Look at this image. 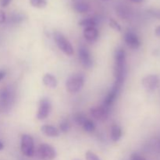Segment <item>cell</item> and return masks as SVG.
<instances>
[{
	"mask_svg": "<svg viewBox=\"0 0 160 160\" xmlns=\"http://www.w3.org/2000/svg\"><path fill=\"white\" fill-rule=\"evenodd\" d=\"M126 74V52L123 48H118L115 52V67H114V76L116 79L115 84L121 87L124 82Z\"/></svg>",
	"mask_w": 160,
	"mask_h": 160,
	"instance_id": "obj_1",
	"label": "cell"
},
{
	"mask_svg": "<svg viewBox=\"0 0 160 160\" xmlns=\"http://www.w3.org/2000/svg\"><path fill=\"white\" fill-rule=\"evenodd\" d=\"M84 84V77L81 73L72 75L67 79L66 87L70 93H77L82 89Z\"/></svg>",
	"mask_w": 160,
	"mask_h": 160,
	"instance_id": "obj_2",
	"label": "cell"
},
{
	"mask_svg": "<svg viewBox=\"0 0 160 160\" xmlns=\"http://www.w3.org/2000/svg\"><path fill=\"white\" fill-rule=\"evenodd\" d=\"M54 39L59 49L65 53L67 56H72L73 54V48L70 42L64 37L63 34L59 32H56L54 34Z\"/></svg>",
	"mask_w": 160,
	"mask_h": 160,
	"instance_id": "obj_3",
	"label": "cell"
},
{
	"mask_svg": "<svg viewBox=\"0 0 160 160\" xmlns=\"http://www.w3.org/2000/svg\"><path fill=\"white\" fill-rule=\"evenodd\" d=\"M21 152L27 157H33L34 155V139L28 134H23L21 137L20 142Z\"/></svg>",
	"mask_w": 160,
	"mask_h": 160,
	"instance_id": "obj_4",
	"label": "cell"
},
{
	"mask_svg": "<svg viewBox=\"0 0 160 160\" xmlns=\"http://www.w3.org/2000/svg\"><path fill=\"white\" fill-rule=\"evenodd\" d=\"M38 156L42 160H53L56 157V151L52 145L42 144L38 148Z\"/></svg>",
	"mask_w": 160,
	"mask_h": 160,
	"instance_id": "obj_5",
	"label": "cell"
},
{
	"mask_svg": "<svg viewBox=\"0 0 160 160\" xmlns=\"http://www.w3.org/2000/svg\"><path fill=\"white\" fill-rule=\"evenodd\" d=\"M52 111V103L48 98H42L39 102L37 119L39 120H45L49 116Z\"/></svg>",
	"mask_w": 160,
	"mask_h": 160,
	"instance_id": "obj_6",
	"label": "cell"
},
{
	"mask_svg": "<svg viewBox=\"0 0 160 160\" xmlns=\"http://www.w3.org/2000/svg\"><path fill=\"white\" fill-rule=\"evenodd\" d=\"M78 56L79 59L82 66L85 68H91L93 65V61H92V56L88 49L86 47L81 46L78 50Z\"/></svg>",
	"mask_w": 160,
	"mask_h": 160,
	"instance_id": "obj_7",
	"label": "cell"
},
{
	"mask_svg": "<svg viewBox=\"0 0 160 160\" xmlns=\"http://www.w3.org/2000/svg\"><path fill=\"white\" fill-rule=\"evenodd\" d=\"M142 84L143 87L148 92H153L158 87L159 78L155 74L148 75L142 79Z\"/></svg>",
	"mask_w": 160,
	"mask_h": 160,
	"instance_id": "obj_8",
	"label": "cell"
},
{
	"mask_svg": "<svg viewBox=\"0 0 160 160\" xmlns=\"http://www.w3.org/2000/svg\"><path fill=\"white\" fill-rule=\"evenodd\" d=\"M120 88H121V87H120V86H118V85H117V84H114L112 88L111 89L110 92L108 93V95H106V97L105 98L104 102H103L102 106H104L105 108H106V109H109V108L110 107L112 104H113V102H115L116 98H117V96H118L119 93H120Z\"/></svg>",
	"mask_w": 160,
	"mask_h": 160,
	"instance_id": "obj_9",
	"label": "cell"
},
{
	"mask_svg": "<svg viewBox=\"0 0 160 160\" xmlns=\"http://www.w3.org/2000/svg\"><path fill=\"white\" fill-rule=\"evenodd\" d=\"M92 117L99 121L104 122L109 117V109L104 106H95L90 109Z\"/></svg>",
	"mask_w": 160,
	"mask_h": 160,
	"instance_id": "obj_10",
	"label": "cell"
},
{
	"mask_svg": "<svg viewBox=\"0 0 160 160\" xmlns=\"http://www.w3.org/2000/svg\"><path fill=\"white\" fill-rule=\"evenodd\" d=\"M124 41L127 45L133 49H137L140 47L141 42L139 38L132 31H128L125 34Z\"/></svg>",
	"mask_w": 160,
	"mask_h": 160,
	"instance_id": "obj_11",
	"label": "cell"
},
{
	"mask_svg": "<svg viewBox=\"0 0 160 160\" xmlns=\"http://www.w3.org/2000/svg\"><path fill=\"white\" fill-rule=\"evenodd\" d=\"M83 34H84V38L90 42H95L98 37V31L96 28H84Z\"/></svg>",
	"mask_w": 160,
	"mask_h": 160,
	"instance_id": "obj_12",
	"label": "cell"
},
{
	"mask_svg": "<svg viewBox=\"0 0 160 160\" xmlns=\"http://www.w3.org/2000/svg\"><path fill=\"white\" fill-rule=\"evenodd\" d=\"M41 131L45 135L50 138H57L60 134L59 130L52 125H43L41 128Z\"/></svg>",
	"mask_w": 160,
	"mask_h": 160,
	"instance_id": "obj_13",
	"label": "cell"
},
{
	"mask_svg": "<svg viewBox=\"0 0 160 160\" xmlns=\"http://www.w3.org/2000/svg\"><path fill=\"white\" fill-rule=\"evenodd\" d=\"M42 82L46 87L50 88H56L57 87V80L56 77L53 76L51 73H46L42 78Z\"/></svg>",
	"mask_w": 160,
	"mask_h": 160,
	"instance_id": "obj_14",
	"label": "cell"
},
{
	"mask_svg": "<svg viewBox=\"0 0 160 160\" xmlns=\"http://www.w3.org/2000/svg\"><path fill=\"white\" fill-rule=\"evenodd\" d=\"M122 136V129L117 124L112 125V128H111V140L114 142H117L121 138Z\"/></svg>",
	"mask_w": 160,
	"mask_h": 160,
	"instance_id": "obj_15",
	"label": "cell"
},
{
	"mask_svg": "<svg viewBox=\"0 0 160 160\" xmlns=\"http://www.w3.org/2000/svg\"><path fill=\"white\" fill-rule=\"evenodd\" d=\"M73 8L79 13H84L89 10V6L84 2H77L73 5Z\"/></svg>",
	"mask_w": 160,
	"mask_h": 160,
	"instance_id": "obj_16",
	"label": "cell"
},
{
	"mask_svg": "<svg viewBox=\"0 0 160 160\" xmlns=\"http://www.w3.org/2000/svg\"><path fill=\"white\" fill-rule=\"evenodd\" d=\"M78 24L81 27H84V28H95V26L97 25V21L95 18H86L81 20Z\"/></svg>",
	"mask_w": 160,
	"mask_h": 160,
	"instance_id": "obj_17",
	"label": "cell"
},
{
	"mask_svg": "<svg viewBox=\"0 0 160 160\" xmlns=\"http://www.w3.org/2000/svg\"><path fill=\"white\" fill-rule=\"evenodd\" d=\"M10 98V92L7 88H2L0 90V102L5 105L9 102Z\"/></svg>",
	"mask_w": 160,
	"mask_h": 160,
	"instance_id": "obj_18",
	"label": "cell"
},
{
	"mask_svg": "<svg viewBox=\"0 0 160 160\" xmlns=\"http://www.w3.org/2000/svg\"><path fill=\"white\" fill-rule=\"evenodd\" d=\"M83 129L84 130V131H86L87 133H92L95 131V125L94 123V122L92 120H88L87 119L86 121L84 122V124L82 125Z\"/></svg>",
	"mask_w": 160,
	"mask_h": 160,
	"instance_id": "obj_19",
	"label": "cell"
},
{
	"mask_svg": "<svg viewBox=\"0 0 160 160\" xmlns=\"http://www.w3.org/2000/svg\"><path fill=\"white\" fill-rule=\"evenodd\" d=\"M86 120H87V118H86L85 115L84 113H81V112H78V113H75L73 115V120L78 125L82 126L84 122L86 121Z\"/></svg>",
	"mask_w": 160,
	"mask_h": 160,
	"instance_id": "obj_20",
	"label": "cell"
},
{
	"mask_svg": "<svg viewBox=\"0 0 160 160\" xmlns=\"http://www.w3.org/2000/svg\"><path fill=\"white\" fill-rule=\"evenodd\" d=\"M31 6L38 9H43L47 6L46 0H30Z\"/></svg>",
	"mask_w": 160,
	"mask_h": 160,
	"instance_id": "obj_21",
	"label": "cell"
},
{
	"mask_svg": "<svg viewBox=\"0 0 160 160\" xmlns=\"http://www.w3.org/2000/svg\"><path fill=\"white\" fill-rule=\"evenodd\" d=\"M70 129V123L67 121V120H63L62 122L60 123V125H59V131H61L62 133H66L68 132Z\"/></svg>",
	"mask_w": 160,
	"mask_h": 160,
	"instance_id": "obj_22",
	"label": "cell"
},
{
	"mask_svg": "<svg viewBox=\"0 0 160 160\" xmlns=\"http://www.w3.org/2000/svg\"><path fill=\"white\" fill-rule=\"evenodd\" d=\"M109 26H110L111 28L115 30V31H119V32L121 31V26L115 20H113V19H110L109 20Z\"/></svg>",
	"mask_w": 160,
	"mask_h": 160,
	"instance_id": "obj_23",
	"label": "cell"
},
{
	"mask_svg": "<svg viewBox=\"0 0 160 160\" xmlns=\"http://www.w3.org/2000/svg\"><path fill=\"white\" fill-rule=\"evenodd\" d=\"M148 13L152 16V17H155V18L160 20V9H156V8H152L148 10Z\"/></svg>",
	"mask_w": 160,
	"mask_h": 160,
	"instance_id": "obj_24",
	"label": "cell"
},
{
	"mask_svg": "<svg viewBox=\"0 0 160 160\" xmlns=\"http://www.w3.org/2000/svg\"><path fill=\"white\" fill-rule=\"evenodd\" d=\"M85 158L87 160H101L100 158L95 153L91 151H88L85 154Z\"/></svg>",
	"mask_w": 160,
	"mask_h": 160,
	"instance_id": "obj_25",
	"label": "cell"
},
{
	"mask_svg": "<svg viewBox=\"0 0 160 160\" xmlns=\"http://www.w3.org/2000/svg\"><path fill=\"white\" fill-rule=\"evenodd\" d=\"M131 160H146L144 157L141 156L140 155L137 154V153H134V154L131 155Z\"/></svg>",
	"mask_w": 160,
	"mask_h": 160,
	"instance_id": "obj_26",
	"label": "cell"
},
{
	"mask_svg": "<svg viewBox=\"0 0 160 160\" xmlns=\"http://www.w3.org/2000/svg\"><path fill=\"white\" fill-rule=\"evenodd\" d=\"M6 13H5L4 11H2V9H0V23H3L6 21Z\"/></svg>",
	"mask_w": 160,
	"mask_h": 160,
	"instance_id": "obj_27",
	"label": "cell"
},
{
	"mask_svg": "<svg viewBox=\"0 0 160 160\" xmlns=\"http://www.w3.org/2000/svg\"><path fill=\"white\" fill-rule=\"evenodd\" d=\"M10 1L11 0H1V1H0V5H1V6H2V7H6V6H7L9 4Z\"/></svg>",
	"mask_w": 160,
	"mask_h": 160,
	"instance_id": "obj_28",
	"label": "cell"
},
{
	"mask_svg": "<svg viewBox=\"0 0 160 160\" xmlns=\"http://www.w3.org/2000/svg\"><path fill=\"white\" fill-rule=\"evenodd\" d=\"M155 34H156V36L160 38V26H158L156 28V30H155Z\"/></svg>",
	"mask_w": 160,
	"mask_h": 160,
	"instance_id": "obj_29",
	"label": "cell"
},
{
	"mask_svg": "<svg viewBox=\"0 0 160 160\" xmlns=\"http://www.w3.org/2000/svg\"><path fill=\"white\" fill-rule=\"evenodd\" d=\"M129 1L132 2H134V3H138H138L143 2L145 0H129Z\"/></svg>",
	"mask_w": 160,
	"mask_h": 160,
	"instance_id": "obj_30",
	"label": "cell"
},
{
	"mask_svg": "<svg viewBox=\"0 0 160 160\" xmlns=\"http://www.w3.org/2000/svg\"><path fill=\"white\" fill-rule=\"evenodd\" d=\"M5 73L4 72H2V71H0V81H2V80L3 79V78H4V77H5Z\"/></svg>",
	"mask_w": 160,
	"mask_h": 160,
	"instance_id": "obj_31",
	"label": "cell"
},
{
	"mask_svg": "<svg viewBox=\"0 0 160 160\" xmlns=\"http://www.w3.org/2000/svg\"><path fill=\"white\" fill-rule=\"evenodd\" d=\"M3 148H4V145L2 144V142H0V151H1V150H2Z\"/></svg>",
	"mask_w": 160,
	"mask_h": 160,
	"instance_id": "obj_32",
	"label": "cell"
},
{
	"mask_svg": "<svg viewBox=\"0 0 160 160\" xmlns=\"http://www.w3.org/2000/svg\"><path fill=\"white\" fill-rule=\"evenodd\" d=\"M102 1H108V0H102Z\"/></svg>",
	"mask_w": 160,
	"mask_h": 160,
	"instance_id": "obj_33",
	"label": "cell"
}]
</instances>
